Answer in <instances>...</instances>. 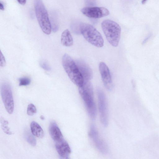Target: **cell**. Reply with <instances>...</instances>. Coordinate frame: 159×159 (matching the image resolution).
Listing matches in <instances>:
<instances>
[{
    "label": "cell",
    "instance_id": "cell-1",
    "mask_svg": "<svg viewBox=\"0 0 159 159\" xmlns=\"http://www.w3.org/2000/svg\"><path fill=\"white\" fill-rule=\"evenodd\" d=\"M79 93L85 106L89 116L94 120L96 115L93 87L90 81H84L82 85L79 87Z\"/></svg>",
    "mask_w": 159,
    "mask_h": 159
},
{
    "label": "cell",
    "instance_id": "cell-2",
    "mask_svg": "<svg viewBox=\"0 0 159 159\" xmlns=\"http://www.w3.org/2000/svg\"><path fill=\"white\" fill-rule=\"evenodd\" d=\"M62 62L63 67L71 81L79 87L81 86L84 79L75 62L69 55L65 53L62 57Z\"/></svg>",
    "mask_w": 159,
    "mask_h": 159
},
{
    "label": "cell",
    "instance_id": "cell-3",
    "mask_svg": "<svg viewBox=\"0 0 159 159\" xmlns=\"http://www.w3.org/2000/svg\"><path fill=\"white\" fill-rule=\"evenodd\" d=\"M101 27L109 43L113 46H117L120 38L121 30L119 25L113 20H105L102 21Z\"/></svg>",
    "mask_w": 159,
    "mask_h": 159
},
{
    "label": "cell",
    "instance_id": "cell-4",
    "mask_svg": "<svg viewBox=\"0 0 159 159\" xmlns=\"http://www.w3.org/2000/svg\"><path fill=\"white\" fill-rule=\"evenodd\" d=\"M79 29L84 38L89 43L98 48L103 46L104 40L101 34L93 26L82 23L80 25Z\"/></svg>",
    "mask_w": 159,
    "mask_h": 159
},
{
    "label": "cell",
    "instance_id": "cell-5",
    "mask_svg": "<svg viewBox=\"0 0 159 159\" xmlns=\"http://www.w3.org/2000/svg\"><path fill=\"white\" fill-rule=\"evenodd\" d=\"M35 14L39 25L43 32L49 34L52 27L47 10L42 0H34Z\"/></svg>",
    "mask_w": 159,
    "mask_h": 159
},
{
    "label": "cell",
    "instance_id": "cell-6",
    "mask_svg": "<svg viewBox=\"0 0 159 159\" xmlns=\"http://www.w3.org/2000/svg\"><path fill=\"white\" fill-rule=\"evenodd\" d=\"M1 94L6 110L9 114H12L14 110V102L11 87L8 83L4 82L2 84Z\"/></svg>",
    "mask_w": 159,
    "mask_h": 159
},
{
    "label": "cell",
    "instance_id": "cell-7",
    "mask_svg": "<svg viewBox=\"0 0 159 159\" xmlns=\"http://www.w3.org/2000/svg\"><path fill=\"white\" fill-rule=\"evenodd\" d=\"M98 109L100 119L102 124L107 126L108 124V111L107 100L105 94L100 88L97 89Z\"/></svg>",
    "mask_w": 159,
    "mask_h": 159
},
{
    "label": "cell",
    "instance_id": "cell-8",
    "mask_svg": "<svg viewBox=\"0 0 159 159\" xmlns=\"http://www.w3.org/2000/svg\"><path fill=\"white\" fill-rule=\"evenodd\" d=\"M81 11L86 16L93 19L100 18L109 14V10L103 7H85L82 8Z\"/></svg>",
    "mask_w": 159,
    "mask_h": 159
},
{
    "label": "cell",
    "instance_id": "cell-9",
    "mask_svg": "<svg viewBox=\"0 0 159 159\" xmlns=\"http://www.w3.org/2000/svg\"><path fill=\"white\" fill-rule=\"evenodd\" d=\"M89 135L98 150L102 154H107L108 152V146L100 137L96 127L94 125H92L90 126Z\"/></svg>",
    "mask_w": 159,
    "mask_h": 159
},
{
    "label": "cell",
    "instance_id": "cell-10",
    "mask_svg": "<svg viewBox=\"0 0 159 159\" xmlns=\"http://www.w3.org/2000/svg\"><path fill=\"white\" fill-rule=\"evenodd\" d=\"M99 69L105 87L107 90H111L113 88V85L108 67L104 62H101L99 64Z\"/></svg>",
    "mask_w": 159,
    "mask_h": 159
},
{
    "label": "cell",
    "instance_id": "cell-11",
    "mask_svg": "<svg viewBox=\"0 0 159 159\" xmlns=\"http://www.w3.org/2000/svg\"><path fill=\"white\" fill-rule=\"evenodd\" d=\"M55 148L60 157L68 159L71 153V149L67 142L64 139L56 142Z\"/></svg>",
    "mask_w": 159,
    "mask_h": 159
},
{
    "label": "cell",
    "instance_id": "cell-12",
    "mask_svg": "<svg viewBox=\"0 0 159 159\" xmlns=\"http://www.w3.org/2000/svg\"><path fill=\"white\" fill-rule=\"evenodd\" d=\"M75 62L83 77L84 81H90L93 77V72L90 67L82 61L77 60Z\"/></svg>",
    "mask_w": 159,
    "mask_h": 159
},
{
    "label": "cell",
    "instance_id": "cell-13",
    "mask_svg": "<svg viewBox=\"0 0 159 159\" xmlns=\"http://www.w3.org/2000/svg\"><path fill=\"white\" fill-rule=\"evenodd\" d=\"M49 132L50 136L55 142L63 139L62 134L56 123L52 121L49 125Z\"/></svg>",
    "mask_w": 159,
    "mask_h": 159
},
{
    "label": "cell",
    "instance_id": "cell-14",
    "mask_svg": "<svg viewBox=\"0 0 159 159\" xmlns=\"http://www.w3.org/2000/svg\"><path fill=\"white\" fill-rule=\"evenodd\" d=\"M61 41V44L64 46L69 47L73 45V38L68 29L65 30L62 33Z\"/></svg>",
    "mask_w": 159,
    "mask_h": 159
},
{
    "label": "cell",
    "instance_id": "cell-15",
    "mask_svg": "<svg viewBox=\"0 0 159 159\" xmlns=\"http://www.w3.org/2000/svg\"><path fill=\"white\" fill-rule=\"evenodd\" d=\"M31 131L32 134L38 138H41L44 136L43 130L41 126L36 122L32 121L30 125Z\"/></svg>",
    "mask_w": 159,
    "mask_h": 159
},
{
    "label": "cell",
    "instance_id": "cell-16",
    "mask_svg": "<svg viewBox=\"0 0 159 159\" xmlns=\"http://www.w3.org/2000/svg\"><path fill=\"white\" fill-rule=\"evenodd\" d=\"M25 138L27 141L31 146H35L36 144V141L34 135L28 130L26 129L24 132Z\"/></svg>",
    "mask_w": 159,
    "mask_h": 159
},
{
    "label": "cell",
    "instance_id": "cell-17",
    "mask_svg": "<svg viewBox=\"0 0 159 159\" xmlns=\"http://www.w3.org/2000/svg\"><path fill=\"white\" fill-rule=\"evenodd\" d=\"M0 121L2 128L3 132L7 134H12V133L8 127V121L4 118L2 117H1Z\"/></svg>",
    "mask_w": 159,
    "mask_h": 159
},
{
    "label": "cell",
    "instance_id": "cell-18",
    "mask_svg": "<svg viewBox=\"0 0 159 159\" xmlns=\"http://www.w3.org/2000/svg\"><path fill=\"white\" fill-rule=\"evenodd\" d=\"M36 107L33 104L30 103L28 105L27 110L28 115L32 116L36 113Z\"/></svg>",
    "mask_w": 159,
    "mask_h": 159
},
{
    "label": "cell",
    "instance_id": "cell-19",
    "mask_svg": "<svg viewBox=\"0 0 159 159\" xmlns=\"http://www.w3.org/2000/svg\"><path fill=\"white\" fill-rule=\"evenodd\" d=\"M19 86H27L30 84L31 80L28 77H24L19 78Z\"/></svg>",
    "mask_w": 159,
    "mask_h": 159
},
{
    "label": "cell",
    "instance_id": "cell-20",
    "mask_svg": "<svg viewBox=\"0 0 159 159\" xmlns=\"http://www.w3.org/2000/svg\"><path fill=\"white\" fill-rule=\"evenodd\" d=\"M40 65L41 68L44 70L48 71L51 70V68L50 67L45 61H41L40 63Z\"/></svg>",
    "mask_w": 159,
    "mask_h": 159
},
{
    "label": "cell",
    "instance_id": "cell-21",
    "mask_svg": "<svg viewBox=\"0 0 159 159\" xmlns=\"http://www.w3.org/2000/svg\"><path fill=\"white\" fill-rule=\"evenodd\" d=\"M6 64L5 59L2 52L0 51V66L2 67L4 66Z\"/></svg>",
    "mask_w": 159,
    "mask_h": 159
},
{
    "label": "cell",
    "instance_id": "cell-22",
    "mask_svg": "<svg viewBox=\"0 0 159 159\" xmlns=\"http://www.w3.org/2000/svg\"><path fill=\"white\" fill-rule=\"evenodd\" d=\"M85 3L88 5L93 6L95 4V0H85Z\"/></svg>",
    "mask_w": 159,
    "mask_h": 159
},
{
    "label": "cell",
    "instance_id": "cell-23",
    "mask_svg": "<svg viewBox=\"0 0 159 159\" xmlns=\"http://www.w3.org/2000/svg\"><path fill=\"white\" fill-rule=\"evenodd\" d=\"M18 2L20 4L24 5L26 3V0H17Z\"/></svg>",
    "mask_w": 159,
    "mask_h": 159
},
{
    "label": "cell",
    "instance_id": "cell-24",
    "mask_svg": "<svg viewBox=\"0 0 159 159\" xmlns=\"http://www.w3.org/2000/svg\"><path fill=\"white\" fill-rule=\"evenodd\" d=\"M0 9L2 11L4 10L5 9L4 4L1 2H0Z\"/></svg>",
    "mask_w": 159,
    "mask_h": 159
},
{
    "label": "cell",
    "instance_id": "cell-25",
    "mask_svg": "<svg viewBox=\"0 0 159 159\" xmlns=\"http://www.w3.org/2000/svg\"><path fill=\"white\" fill-rule=\"evenodd\" d=\"M147 0H142V4H144Z\"/></svg>",
    "mask_w": 159,
    "mask_h": 159
},
{
    "label": "cell",
    "instance_id": "cell-26",
    "mask_svg": "<svg viewBox=\"0 0 159 159\" xmlns=\"http://www.w3.org/2000/svg\"><path fill=\"white\" fill-rule=\"evenodd\" d=\"M40 119L41 120H44V117L43 116H42H42H40Z\"/></svg>",
    "mask_w": 159,
    "mask_h": 159
}]
</instances>
